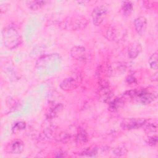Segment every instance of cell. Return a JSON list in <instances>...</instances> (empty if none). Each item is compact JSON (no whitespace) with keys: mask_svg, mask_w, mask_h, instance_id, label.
Instances as JSON below:
<instances>
[{"mask_svg":"<svg viewBox=\"0 0 158 158\" xmlns=\"http://www.w3.org/2000/svg\"><path fill=\"white\" fill-rule=\"evenodd\" d=\"M2 35L4 43L7 48L13 49L20 44V36L14 28L11 27L5 28L2 31Z\"/></svg>","mask_w":158,"mask_h":158,"instance_id":"obj_1","label":"cell"},{"mask_svg":"<svg viewBox=\"0 0 158 158\" xmlns=\"http://www.w3.org/2000/svg\"><path fill=\"white\" fill-rule=\"evenodd\" d=\"M87 20L81 16L68 17L62 21L60 25L61 28L67 30H82L87 25Z\"/></svg>","mask_w":158,"mask_h":158,"instance_id":"obj_2","label":"cell"},{"mask_svg":"<svg viewBox=\"0 0 158 158\" xmlns=\"http://www.w3.org/2000/svg\"><path fill=\"white\" fill-rule=\"evenodd\" d=\"M125 95L128 96L130 98L135 99L136 102L146 105L154 101L156 99V96L151 93L148 92L145 89H135L127 92Z\"/></svg>","mask_w":158,"mask_h":158,"instance_id":"obj_3","label":"cell"},{"mask_svg":"<svg viewBox=\"0 0 158 158\" xmlns=\"http://www.w3.org/2000/svg\"><path fill=\"white\" fill-rule=\"evenodd\" d=\"M145 123L146 120L143 118H127L122 121L120 127L122 129L126 130H136L143 126Z\"/></svg>","mask_w":158,"mask_h":158,"instance_id":"obj_4","label":"cell"},{"mask_svg":"<svg viewBox=\"0 0 158 158\" xmlns=\"http://www.w3.org/2000/svg\"><path fill=\"white\" fill-rule=\"evenodd\" d=\"M107 13V9L104 5H100L96 7L91 14L93 24L96 26L101 25L106 18Z\"/></svg>","mask_w":158,"mask_h":158,"instance_id":"obj_5","label":"cell"},{"mask_svg":"<svg viewBox=\"0 0 158 158\" xmlns=\"http://www.w3.org/2000/svg\"><path fill=\"white\" fill-rule=\"evenodd\" d=\"M24 149L23 143L20 139H15L10 142L6 147V151L9 154H19Z\"/></svg>","mask_w":158,"mask_h":158,"instance_id":"obj_6","label":"cell"},{"mask_svg":"<svg viewBox=\"0 0 158 158\" xmlns=\"http://www.w3.org/2000/svg\"><path fill=\"white\" fill-rule=\"evenodd\" d=\"M71 56L78 60H85L88 59V54L85 48L80 46H73L70 51Z\"/></svg>","mask_w":158,"mask_h":158,"instance_id":"obj_7","label":"cell"},{"mask_svg":"<svg viewBox=\"0 0 158 158\" xmlns=\"http://www.w3.org/2000/svg\"><path fill=\"white\" fill-rule=\"evenodd\" d=\"M134 26L138 34L140 36H143L147 27L146 19L143 16L137 17L134 21Z\"/></svg>","mask_w":158,"mask_h":158,"instance_id":"obj_8","label":"cell"},{"mask_svg":"<svg viewBox=\"0 0 158 158\" xmlns=\"http://www.w3.org/2000/svg\"><path fill=\"white\" fill-rule=\"evenodd\" d=\"M142 51L141 43L137 41H133L130 44L128 49V56L130 59H135L139 56Z\"/></svg>","mask_w":158,"mask_h":158,"instance_id":"obj_9","label":"cell"},{"mask_svg":"<svg viewBox=\"0 0 158 158\" xmlns=\"http://www.w3.org/2000/svg\"><path fill=\"white\" fill-rule=\"evenodd\" d=\"M126 65L120 62L113 63L108 69L109 74L112 76H118L124 73L126 70Z\"/></svg>","mask_w":158,"mask_h":158,"instance_id":"obj_10","label":"cell"},{"mask_svg":"<svg viewBox=\"0 0 158 158\" xmlns=\"http://www.w3.org/2000/svg\"><path fill=\"white\" fill-rule=\"evenodd\" d=\"M98 94L100 99L104 102H109L112 99V93L107 85L102 86Z\"/></svg>","mask_w":158,"mask_h":158,"instance_id":"obj_11","label":"cell"},{"mask_svg":"<svg viewBox=\"0 0 158 158\" xmlns=\"http://www.w3.org/2000/svg\"><path fill=\"white\" fill-rule=\"evenodd\" d=\"M59 86L62 90L71 91L77 88V82L73 78H67L60 82Z\"/></svg>","mask_w":158,"mask_h":158,"instance_id":"obj_12","label":"cell"},{"mask_svg":"<svg viewBox=\"0 0 158 158\" xmlns=\"http://www.w3.org/2000/svg\"><path fill=\"white\" fill-rule=\"evenodd\" d=\"M124 104V101L122 98L112 99L109 102V109L111 112H115L120 109Z\"/></svg>","mask_w":158,"mask_h":158,"instance_id":"obj_13","label":"cell"},{"mask_svg":"<svg viewBox=\"0 0 158 158\" xmlns=\"http://www.w3.org/2000/svg\"><path fill=\"white\" fill-rule=\"evenodd\" d=\"M76 139L78 143H85L88 141V136L84 130L81 128L78 130Z\"/></svg>","mask_w":158,"mask_h":158,"instance_id":"obj_14","label":"cell"},{"mask_svg":"<svg viewBox=\"0 0 158 158\" xmlns=\"http://www.w3.org/2000/svg\"><path fill=\"white\" fill-rule=\"evenodd\" d=\"M157 59H158V55L157 52L153 53L149 57V65L150 67L153 70L157 69Z\"/></svg>","mask_w":158,"mask_h":158,"instance_id":"obj_15","label":"cell"},{"mask_svg":"<svg viewBox=\"0 0 158 158\" xmlns=\"http://www.w3.org/2000/svg\"><path fill=\"white\" fill-rule=\"evenodd\" d=\"M47 1H33L28 2L29 8L32 10H36L41 8L42 6L46 4Z\"/></svg>","mask_w":158,"mask_h":158,"instance_id":"obj_16","label":"cell"},{"mask_svg":"<svg viewBox=\"0 0 158 158\" xmlns=\"http://www.w3.org/2000/svg\"><path fill=\"white\" fill-rule=\"evenodd\" d=\"M123 12L125 14H130L133 10V5L130 1H123L122 4Z\"/></svg>","mask_w":158,"mask_h":158,"instance_id":"obj_17","label":"cell"},{"mask_svg":"<svg viewBox=\"0 0 158 158\" xmlns=\"http://www.w3.org/2000/svg\"><path fill=\"white\" fill-rule=\"evenodd\" d=\"M25 123L24 122H18L14 124V127H12V130L14 132H16L25 128Z\"/></svg>","mask_w":158,"mask_h":158,"instance_id":"obj_18","label":"cell"},{"mask_svg":"<svg viewBox=\"0 0 158 158\" xmlns=\"http://www.w3.org/2000/svg\"><path fill=\"white\" fill-rule=\"evenodd\" d=\"M157 130V125L156 123H150L145 128L146 133H152L156 131Z\"/></svg>","mask_w":158,"mask_h":158,"instance_id":"obj_19","label":"cell"},{"mask_svg":"<svg viewBox=\"0 0 158 158\" xmlns=\"http://www.w3.org/2000/svg\"><path fill=\"white\" fill-rule=\"evenodd\" d=\"M114 152L115 154L118 156H120L125 155L127 152V151L124 148H117L114 149Z\"/></svg>","mask_w":158,"mask_h":158,"instance_id":"obj_20","label":"cell"},{"mask_svg":"<svg viewBox=\"0 0 158 158\" xmlns=\"http://www.w3.org/2000/svg\"><path fill=\"white\" fill-rule=\"evenodd\" d=\"M148 144H149L150 146H154L155 145L157 144V135H154L151 136L149 139H148Z\"/></svg>","mask_w":158,"mask_h":158,"instance_id":"obj_21","label":"cell"}]
</instances>
